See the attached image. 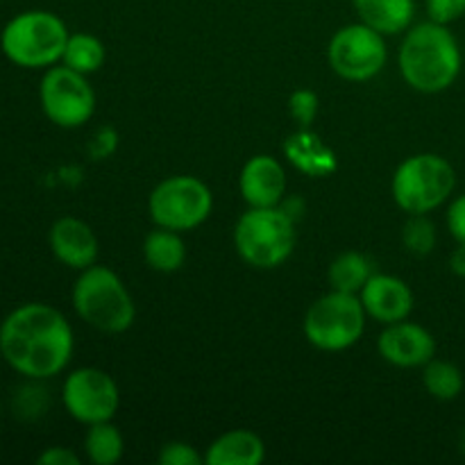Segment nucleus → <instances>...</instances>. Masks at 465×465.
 I'll list each match as a JSON object with an SVG mask.
<instances>
[{"mask_svg":"<svg viewBox=\"0 0 465 465\" xmlns=\"http://www.w3.org/2000/svg\"><path fill=\"white\" fill-rule=\"evenodd\" d=\"M73 345L71 322L50 304H21L0 322V357L32 381L59 375L71 361Z\"/></svg>","mask_w":465,"mask_h":465,"instance_id":"f257e3e1","label":"nucleus"},{"mask_svg":"<svg viewBox=\"0 0 465 465\" xmlns=\"http://www.w3.org/2000/svg\"><path fill=\"white\" fill-rule=\"evenodd\" d=\"M400 73L411 89L440 94L457 82L461 73V48L448 25L425 21L411 25L400 45Z\"/></svg>","mask_w":465,"mask_h":465,"instance_id":"f03ea898","label":"nucleus"},{"mask_svg":"<svg viewBox=\"0 0 465 465\" xmlns=\"http://www.w3.org/2000/svg\"><path fill=\"white\" fill-rule=\"evenodd\" d=\"M73 309L86 325L104 334H123L136 318L134 300L121 277L95 263L80 271L73 286Z\"/></svg>","mask_w":465,"mask_h":465,"instance_id":"7ed1b4c3","label":"nucleus"},{"mask_svg":"<svg viewBox=\"0 0 465 465\" xmlns=\"http://www.w3.org/2000/svg\"><path fill=\"white\" fill-rule=\"evenodd\" d=\"M71 36L66 23L45 9H27L16 14L0 35V48L12 64L21 68H50L62 62Z\"/></svg>","mask_w":465,"mask_h":465,"instance_id":"20e7f679","label":"nucleus"},{"mask_svg":"<svg viewBox=\"0 0 465 465\" xmlns=\"http://www.w3.org/2000/svg\"><path fill=\"white\" fill-rule=\"evenodd\" d=\"M234 248L248 266L271 271L295 248V223L280 207H250L234 227Z\"/></svg>","mask_w":465,"mask_h":465,"instance_id":"39448f33","label":"nucleus"},{"mask_svg":"<svg viewBox=\"0 0 465 465\" xmlns=\"http://www.w3.org/2000/svg\"><path fill=\"white\" fill-rule=\"evenodd\" d=\"M457 186L452 163L434 153L407 157L393 173L391 193L395 204L409 216L430 213L448 203Z\"/></svg>","mask_w":465,"mask_h":465,"instance_id":"423d86ee","label":"nucleus"},{"mask_svg":"<svg viewBox=\"0 0 465 465\" xmlns=\"http://www.w3.org/2000/svg\"><path fill=\"white\" fill-rule=\"evenodd\" d=\"M366 318L368 313L359 295L330 291L307 309L302 330L313 348L322 352H343L363 336Z\"/></svg>","mask_w":465,"mask_h":465,"instance_id":"0eeeda50","label":"nucleus"},{"mask_svg":"<svg viewBox=\"0 0 465 465\" xmlns=\"http://www.w3.org/2000/svg\"><path fill=\"white\" fill-rule=\"evenodd\" d=\"M148 209L154 225L182 234L207 221L213 209V195L198 177L173 175L154 186Z\"/></svg>","mask_w":465,"mask_h":465,"instance_id":"6e6552de","label":"nucleus"},{"mask_svg":"<svg viewBox=\"0 0 465 465\" xmlns=\"http://www.w3.org/2000/svg\"><path fill=\"white\" fill-rule=\"evenodd\" d=\"M39 100L45 118L64 130L82 127L95 112V94L86 75L64 64L45 68L39 84Z\"/></svg>","mask_w":465,"mask_h":465,"instance_id":"1a4fd4ad","label":"nucleus"},{"mask_svg":"<svg viewBox=\"0 0 465 465\" xmlns=\"http://www.w3.org/2000/svg\"><path fill=\"white\" fill-rule=\"evenodd\" d=\"M331 71L348 82H368L380 75L389 59L384 35L366 23H350L341 27L330 41Z\"/></svg>","mask_w":465,"mask_h":465,"instance_id":"9d476101","label":"nucleus"},{"mask_svg":"<svg viewBox=\"0 0 465 465\" xmlns=\"http://www.w3.org/2000/svg\"><path fill=\"white\" fill-rule=\"evenodd\" d=\"M62 402L68 416L89 427L116 416L121 391L109 372L100 368H77L64 380Z\"/></svg>","mask_w":465,"mask_h":465,"instance_id":"9b49d317","label":"nucleus"},{"mask_svg":"<svg viewBox=\"0 0 465 465\" xmlns=\"http://www.w3.org/2000/svg\"><path fill=\"white\" fill-rule=\"evenodd\" d=\"M377 350L395 368H425L436 357V339L418 322L400 321L386 325L377 339Z\"/></svg>","mask_w":465,"mask_h":465,"instance_id":"f8f14e48","label":"nucleus"},{"mask_svg":"<svg viewBox=\"0 0 465 465\" xmlns=\"http://www.w3.org/2000/svg\"><path fill=\"white\" fill-rule=\"evenodd\" d=\"M359 298L368 316L381 325L407 321L416 304L407 282L386 272H372L366 286L359 291Z\"/></svg>","mask_w":465,"mask_h":465,"instance_id":"ddd939ff","label":"nucleus"},{"mask_svg":"<svg viewBox=\"0 0 465 465\" xmlns=\"http://www.w3.org/2000/svg\"><path fill=\"white\" fill-rule=\"evenodd\" d=\"M48 241L54 259L73 271H84V268L94 266L98 259V239L89 223L80 221V218L64 216L54 221L50 227Z\"/></svg>","mask_w":465,"mask_h":465,"instance_id":"4468645a","label":"nucleus"},{"mask_svg":"<svg viewBox=\"0 0 465 465\" xmlns=\"http://www.w3.org/2000/svg\"><path fill=\"white\" fill-rule=\"evenodd\" d=\"M239 189L248 207H280L286 193L284 166L271 154H257L245 162Z\"/></svg>","mask_w":465,"mask_h":465,"instance_id":"2eb2a0df","label":"nucleus"},{"mask_svg":"<svg viewBox=\"0 0 465 465\" xmlns=\"http://www.w3.org/2000/svg\"><path fill=\"white\" fill-rule=\"evenodd\" d=\"M284 157L309 177H330L339 168L334 150L309 127H300L284 141Z\"/></svg>","mask_w":465,"mask_h":465,"instance_id":"dca6fc26","label":"nucleus"},{"mask_svg":"<svg viewBox=\"0 0 465 465\" xmlns=\"http://www.w3.org/2000/svg\"><path fill=\"white\" fill-rule=\"evenodd\" d=\"M359 21L384 36L407 32L416 18V0H352Z\"/></svg>","mask_w":465,"mask_h":465,"instance_id":"f3484780","label":"nucleus"},{"mask_svg":"<svg viewBox=\"0 0 465 465\" xmlns=\"http://www.w3.org/2000/svg\"><path fill=\"white\" fill-rule=\"evenodd\" d=\"M266 459V445L254 431L232 430L218 436L204 452L207 465H259Z\"/></svg>","mask_w":465,"mask_h":465,"instance_id":"a211bd4d","label":"nucleus"},{"mask_svg":"<svg viewBox=\"0 0 465 465\" xmlns=\"http://www.w3.org/2000/svg\"><path fill=\"white\" fill-rule=\"evenodd\" d=\"M143 259L154 272H175L184 266L186 248L180 232L157 227L143 241Z\"/></svg>","mask_w":465,"mask_h":465,"instance_id":"6ab92c4d","label":"nucleus"},{"mask_svg":"<svg viewBox=\"0 0 465 465\" xmlns=\"http://www.w3.org/2000/svg\"><path fill=\"white\" fill-rule=\"evenodd\" d=\"M372 275V263L366 254L357 252V250H348V252L339 254L331 262L330 271H327V280H330L331 291H343V293L359 295V291L366 286V282Z\"/></svg>","mask_w":465,"mask_h":465,"instance_id":"aec40b11","label":"nucleus"},{"mask_svg":"<svg viewBox=\"0 0 465 465\" xmlns=\"http://www.w3.org/2000/svg\"><path fill=\"white\" fill-rule=\"evenodd\" d=\"M104 59H107V48L98 36L89 35V32H75V35L68 36L62 54L64 66L73 68L82 75L100 71L104 66Z\"/></svg>","mask_w":465,"mask_h":465,"instance_id":"412c9836","label":"nucleus"},{"mask_svg":"<svg viewBox=\"0 0 465 465\" xmlns=\"http://www.w3.org/2000/svg\"><path fill=\"white\" fill-rule=\"evenodd\" d=\"M84 452L95 465H116L125 454V439L112 420L89 425L84 436Z\"/></svg>","mask_w":465,"mask_h":465,"instance_id":"4be33fe9","label":"nucleus"},{"mask_svg":"<svg viewBox=\"0 0 465 465\" xmlns=\"http://www.w3.org/2000/svg\"><path fill=\"white\" fill-rule=\"evenodd\" d=\"M422 384H425L427 393L440 402H450L457 400L463 391V372L452 361H443V359H431L425 363L422 371Z\"/></svg>","mask_w":465,"mask_h":465,"instance_id":"5701e85b","label":"nucleus"},{"mask_svg":"<svg viewBox=\"0 0 465 465\" xmlns=\"http://www.w3.org/2000/svg\"><path fill=\"white\" fill-rule=\"evenodd\" d=\"M402 243L416 257H427L436 245V227L427 218V213H413L404 223Z\"/></svg>","mask_w":465,"mask_h":465,"instance_id":"b1692460","label":"nucleus"},{"mask_svg":"<svg viewBox=\"0 0 465 465\" xmlns=\"http://www.w3.org/2000/svg\"><path fill=\"white\" fill-rule=\"evenodd\" d=\"M321 100L312 89H295L289 98V112L300 127H312L316 121Z\"/></svg>","mask_w":465,"mask_h":465,"instance_id":"393cba45","label":"nucleus"},{"mask_svg":"<svg viewBox=\"0 0 465 465\" xmlns=\"http://www.w3.org/2000/svg\"><path fill=\"white\" fill-rule=\"evenodd\" d=\"M157 461L162 465H200L204 463V457H200L198 450L184 440H171V443L162 445Z\"/></svg>","mask_w":465,"mask_h":465,"instance_id":"a878e982","label":"nucleus"},{"mask_svg":"<svg viewBox=\"0 0 465 465\" xmlns=\"http://www.w3.org/2000/svg\"><path fill=\"white\" fill-rule=\"evenodd\" d=\"M425 7L430 21L443 23V25L465 16V0H425Z\"/></svg>","mask_w":465,"mask_h":465,"instance_id":"bb28decb","label":"nucleus"},{"mask_svg":"<svg viewBox=\"0 0 465 465\" xmlns=\"http://www.w3.org/2000/svg\"><path fill=\"white\" fill-rule=\"evenodd\" d=\"M448 230L457 243L465 245V193L454 198L448 207Z\"/></svg>","mask_w":465,"mask_h":465,"instance_id":"cd10ccee","label":"nucleus"},{"mask_svg":"<svg viewBox=\"0 0 465 465\" xmlns=\"http://www.w3.org/2000/svg\"><path fill=\"white\" fill-rule=\"evenodd\" d=\"M36 463L39 465H80L82 461H80V457L73 452V450L57 445V448L44 450V452L36 457Z\"/></svg>","mask_w":465,"mask_h":465,"instance_id":"c85d7f7f","label":"nucleus"},{"mask_svg":"<svg viewBox=\"0 0 465 465\" xmlns=\"http://www.w3.org/2000/svg\"><path fill=\"white\" fill-rule=\"evenodd\" d=\"M41 393H44V391L35 389V386H30V389H23L21 395H18V400H16L18 411H25L27 416H39V413L45 409L44 402L36 404V398H39Z\"/></svg>","mask_w":465,"mask_h":465,"instance_id":"c756f323","label":"nucleus"},{"mask_svg":"<svg viewBox=\"0 0 465 465\" xmlns=\"http://www.w3.org/2000/svg\"><path fill=\"white\" fill-rule=\"evenodd\" d=\"M450 268H452L454 275L465 277V245L463 243H459L457 250L452 252V257H450Z\"/></svg>","mask_w":465,"mask_h":465,"instance_id":"7c9ffc66","label":"nucleus"},{"mask_svg":"<svg viewBox=\"0 0 465 465\" xmlns=\"http://www.w3.org/2000/svg\"><path fill=\"white\" fill-rule=\"evenodd\" d=\"M459 448H461V454L465 457V430H463V434H461V440H459Z\"/></svg>","mask_w":465,"mask_h":465,"instance_id":"2f4dec72","label":"nucleus"}]
</instances>
